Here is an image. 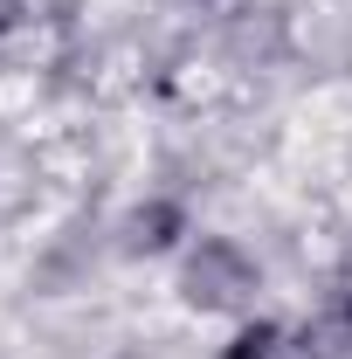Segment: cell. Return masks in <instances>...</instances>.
<instances>
[{
	"label": "cell",
	"instance_id": "6da1fadb",
	"mask_svg": "<svg viewBox=\"0 0 352 359\" xmlns=\"http://www.w3.org/2000/svg\"><path fill=\"white\" fill-rule=\"evenodd\" d=\"M166 290L187 318L201 325H235V318H256L263 311V290H269V256L235 235V228H194L180 242V256L166 263Z\"/></svg>",
	"mask_w": 352,
	"mask_h": 359
},
{
	"label": "cell",
	"instance_id": "7a4b0ae2",
	"mask_svg": "<svg viewBox=\"0 0 352 359\" xmlns=\"http://www.w3.org/2000/svg\"><path fill=\"white\" fill-rule=\"evenodd\" d=\"M194 201L180 194V187H145L138 201L118 208V222H111V249L125 256V263H173L180 242L194 235Z\"/></svg>",
	"mask_w": 352,
	"mask_h": 359
},
{
	"label": "cell",
	"instance_id": "3957f363",
	"mask_svg": "<svg viewBox=\"0 0 352 359\" xmlns=\"http://www.w3.org/2000/svg\"><path fill=\"white\" fill-rule=\"evenodd\" d=\"M297 359H352V269L332 276L318 297H304V311L290 318Z\"/></svg>",
	"mask_w": 352,
	"mask_h": 359
},
{
	"label": "cell",
	"instance_id": "277c9868",
	"mask_svg": "<svg viewBox=\"0 0 352 359\" xmlns=\"http://www.w3.org/2000/svg\"><path fill=\"white\" fill-rule=\"evenodd\" d=\"M215 359H297L290 318L256 311V318H235V325H221V346H215Z\"/></svg>",
	"mask_w": 352,
	"mask_h": 359
},
{
	"label": "cell",
	"instance_id": "5b68a950",
	"mask_svg": "<svg viewBox=\"0 0 352 359\" xmlns=\"http://www.w3.org/2000/svg\"><path fill=\"white\" fill-rule=\"evenodd\" d=\"M180 7H194V14H228L235 0H180Z\"/></svg>",
	"mask_w": 352,
	"mask_h": 359
}]
</instances>
